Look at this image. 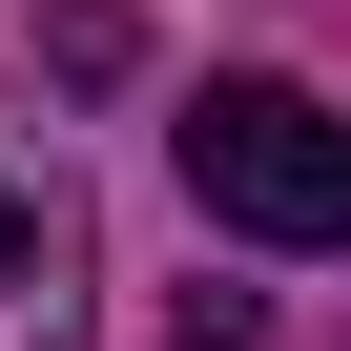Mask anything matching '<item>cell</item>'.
Here are the masks:
<instances>
[{
  "mask_svg": "<svg viewBox=\"0 0 351 351\" xmlns=\"http://www.w3.org/2000/svg\"><path fill=\"white\" fill-rule=\"evenodd\" d=\"M186 207L207 228H248V248H351V124L310 104V83H269V62H228V83H186Z\"/></svg>",
  "mask_w": 351,
  "mask_h": 351,
  "instance_id": "1",
  "label": "cell"
},
{
  "mask_svg": "<svg viewBox=\"0 0 351 351\" xmlns=\"http://www.w3.org/2000/svg\"><path fill=\"white\" fill-rule=\"evenodd\" d=\"M83 289H104L83 165H62L42 124H0V351H83Z\"/></svg>",
  "mask_w": 351,
  "mask_h": 351,
  "instance_id": "2",
  "label": "cell"
}]
</instances>
